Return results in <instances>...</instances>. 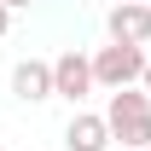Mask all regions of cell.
<instances>
[{
    "mask_svg": "<svg viewBox=\"0 0 151 151\" xmlns=\"http://www.w3.org/2000/svg\"><path fill=\"white\" fill-rule=\"evenodd\" d=\"M139 87H145V93H151V64H145V81H139Z\"/></svg>",
    "mask_w": 151,
    "mask_h": 151,
    "instance_id": "cell-9",
    "label": "cell"
},
{
    "mask_svg": "<svg viewBox=\"0 0 151 151\" xmlns=\"http://www.w3.org/2000/svg\"><path fill=\"white\" fill-rule=\"evenodd\" d=\"M105 122L128 151H151V93L145 87H116L105 105Z\"/></svg>",
    "mask_w": 151,
    "mask_h": 151,
    "instance_id": "cell-1",
    "label": "cell"
},
{
    "mask_svg": "<svg viewBox=\"0 0 151 151\" xmlns=\"http://www.w3.org/2000/svg\"><path fill=\"white\" fill-rule=\"evenodd\" d=\"M0 151H6V145H0Z\"/></svg>",
    "mask_w": 151,
    "mask_h": 151,
    "instance_id": "cell-10",
    "label": "cell"
},
{
    "mask_svg": "<svg viewBox=\"0 0 151 151\" xmlns=\"http://www.w3.org/2000/svg\"><path fill=\"white\" fill-rule=\"evenodd\" d=\"M111 122L105 116H93V111H76L70 116V128H64V145L70 151H111Z\"/></svg>",
    "mask_w": 151,
    "mask_h": 151,
    "instance_id": "cell-6",
    "label": "cell"
},
{
    "mask_svg": "<svg viewBox=\"0 0 151 151\" xmlns=\"http://www.w3.org/2000/svg\"><path fill=\"white\" fill-rule=\"evenodd\" d=\"M12 93H18L23 105H41V99H58V87H52V64H41V58H23L18 70H12Z\"/></svg>",
    "mask_w": 151,
    "mask_h": 151,
    "instance_id": "cell-5",
    "label": "cell"
},
{
    "mask_svg": "<svg viewBox=\"0 0 151 151\" xmlns=\"http://www.w3.org/2000/svg\"><path fill=\"white\" fill-rule=\"evenodd\" d=\"M52 87H58V99H70V105H81V99L99 87V76H93V58L87 52H58L52 58Z\"/></svg>",
    "mask_w": 151,
    "mask_h": 151,
    "instance_id": "cell-3",
    "label": "cell"
},
{
    "mask_svg": "<svg viewBox=\"0 0 151 151\" xmlns=\"http://www.w3.org/2000/svg\"><path fill=\"white\" fill-rule=\"evenodd\" d=\"M145 47H128V41H111V47H99L93 52V76H99V87H134V81H145Z\"/></svg>",
    "mask_w": 151,
    "mask_h": 151,
    "instance_id": "cell-2",
    "label": "cell"
},
{
    "mask_svg": "<svg viewBox=\"0 0 151 151\" xmlns=\"http://www.w3.org/2000/svg\"><path fill=\"white\" fill-rule=\"evenodd\" d=\"M0 6H12V12H29V6H35V0H0Z\"/></svg>",
    "mask_w": 151,
    "mask_h": 151,
    "instance_id": "cell-7",
    "label": "cell"
},
{
    "mask_svg": "<svg viewBox=\"0 0 151 151\" xmlns=\"http://www.w3.org/2000/svg\"><path fill=\"white\" fill-rule=\"evenodd\" d=\"M6 29H12V6H0V35H6Z\"/></svg>",
    "mask_w": 151,
    "mask_h": 151,
    "instance_id": "cell-8",
    "label": "cell"
},
{
    "mask_svg": "<svg viewBox=\"0 0 151 151\" xmlns=\"http://www.w3.org/2000/svg\"><path fill=\"white\" fill-rule=\"evenodd\" d=\"M111 41H128V47H145L151 41V0H116L111 18H105Z\"/></svg>",
    "mask_w": 151,
    "mask_h": 151,
    "instance_id": "cell-4",
    "label": "cell"
}]
</instances>
